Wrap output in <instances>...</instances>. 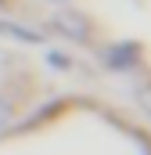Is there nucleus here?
I'll list each match as a JSON object with an SVG mask.
<instances>
[{
	"instance_id": "2",
	"label": "nucleus",
	"mask_w": 151,
	"mask_h": 155,
	"mask_svg": "<svg viewBox=\"0 0 151 155\" xmlns=\"http://www.w3.org/2000/svg\"><path fill=\"white\" fill-rule=\"evenodd\" d=\"M7 123H11V105H7V101L0 97V130H4Z\"/></svg>"
},
{
	"instance_id": "1",
	"label": "nucleus",
	"mask_w": 151,
	"mask_h": 155,
	"mask_svg": "<svg viewBox=\"0 0 151 155\" xmlns=\"http://www.w3.org/2000/svg\"><path fill=\"white\" fill-rule=\"evenodd\" d=\"M137 105H140V108L151 116V83H144V87L137 90Z\"/></svg>"
}]
</instances>
